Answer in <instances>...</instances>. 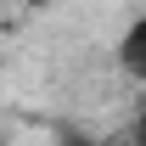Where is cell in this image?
<instances>
[{"label": "cell", "instance_id": "obj_1", "mask_svg": "<svg viewBox=\"0 0 146 146\" xmlns=\"http://www.w3.org/2000/svg\"><path fill=\"white\" fill-rule=\"evenodd\" d=\"M118 56H124V73L141 84V79H146V11H135V17H129L124 39H118Z\"/></svg>", "mask_w": 146, "mask_h": 146}]
</instances>
